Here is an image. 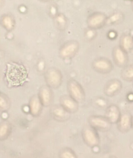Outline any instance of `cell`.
Segmentation results:
<instances>
[{
    "label": "cell",
    "mask_w": 133,
    "mask_h": 158,
    "mask_svg": "<svg viewBox=\"0 0 133 158\" xmlns=\"http://www.w3.org/2000/svg\"><path fill=\"white\" fill-rule=\"evenodd\" d=\"M78 45L75 42L67 44L62 48L60 52L61 56L64 58L71 57L77 52Z\"/></svg>",
    "instance_id": "8"
},
{
    "label": "cell",
    "mask_w": 133,
    "mask_h": 158,
    "mask_svg": "<svg viewBox=\"0 0 133 158\" xmlns=\"http://www.w3.org/2000/svg\"><path fill=\"white\" fill-rule=\"evenodd\" d=\"M62 104L64 108L67 110L73 111L77 108L76 101L73 99L69 97L64 98L62 100Z\"/></svg>",
    "instance_id": "13"
},
{
    "label": "cell",
    "mask_w": 133,
    "mask_h": 158,
    "mask_svg": "<svg viewBox=\"0 0 133 158\" xmlns=\"http://www.w3.org/2000/svg\"><path fill=\"white\" fill-rule=\"evenodd\" d=\"M93 67L96 71L102 73H107L112 70L113 65L108 59L99 58L95 60L93 64Z\"/></svg>",
    "instance_id": "5"
},
{
    "label": "cell",
    "mask_w": 133,
    "mask_h": 158,
    "mask_svg": "<svg viewBox=\"0 0 133 158\" xmlns=\"http://www.w3.org/2000/svg\"><path fill=\"white\" fill-rule=\"evenodd\" d=\"M46 80L49 85L52 87H57L62 81V76L58 70L51 69L47 72Z\"/></svg>",
    "instance_id": "6"
},
{
    "label": "cell",
    "mask_w": 133,
    "mask_h": 158,
    "mask_svg": "<svg viewBox=\"0 0 133 158\" xmlns=\"http://www.w3.org/2000/svg\"><path fill=\"white\" fill-rule=\"evenodd\" d=\"M53 113L56 116L59 117V118L64 117L65 115V111L61 108L58 107L55 109L54 110Z\"/></svg>",
    "instance_id": "18"
},
{
    "label": "cell",
    "mask_w": 133,
    "mask_h": 158,
    "mask_svg": "<svg viewBox=\"0 0 133 158\" xmlns=\"http://www.w3.org/2000/svg\"><path fill=\"white\" fill-rule=\"evenodd\" d=\"M119 126L123 130H126L129 129L132 123V118L131 115L127 112L123 113L121 115L118 121Z\"/></svg>",
    "instance_id": "10"
},
{
    "label": "cell",
    "mask_w": 133,
    "mask_h": 158,
    "mask_svg": "<svg viewBox=\"0 0 133 158\" xmlns=\"http://www.w3.org/2000/svg\"><path fill=\"white\" fill-rule=\"evenodd\" d=\"M120 46L125 52H130L133 48V39L129 35L123 36L121 40Z\"/></svg>",
    "instance_id": "11"
},
{
    "label": "cell",
    "mask_w": 133,
    "mask_h": 158,
    "mask_svg": "<svg viewBox=\"0 0 133 158\" xmlns=\"http://www.w3.org/2000/svg\"><path fill=\"white\" fill-rule=\"evenodd\" d=\"M122 78L125 81H133V64L127 65L123 68L121 73Z\"/></svg>",
    "instance_id": "14"
},
{
    "label": "cell",
    "mask_w": 133,
    "mask_h": 158,
    "mask_svg": "<svg viewBox=\"0 0 133 158\" xmlns=\"http://www.w3.org/2000/svg\"><path fill=\"white\" fill-rule=\"evenodd\" d=\"M132 123L133 125V118H132Z\"/></svg>",
    "instance_id": "22"
},
{
    "label": "cell",
    "mask_w": 133,
    "mask_h": 158,
    "mask_svg": "<svg viewBox=\"0 0 133 158\" xmlns=\"http://www.w3.org/2000/svg\"><path fill=\"white\" fill-rule=\"evenodd\" d=\"M127 53L120 46L114 48L113 51V60L118 66L124 68L127 66L128 62Z\"/></svg>",
    "instance_id": "2"
},
{
    "label": "cell",
    "mask_w": 133,
    "mask_h": 158,
    "mask_svg": "<svg viewBox=\"0 0 133 158\" xmlns=\"http://www.w3.org/2000/svg\"><path fill=\"white\" fill-rule=\"evenodd\" d=\"M104 20V18L102 16L98 15L95 17L91 21V26L93 27H97L101 24Z\"/></svg>",
    "instance_id": "17"
},
{
    "label": "cell",
    "mask_w": 133,
    "mask_h": 158,
    "mask_svg": "<svg viewBox=\"0 0 133 158\" xmlns=\"http://www.w3.org/2000/svg\"><path fill=\"white\" fill-rule=\"evenodd\" d=\"M63 158H75L73 155L69 151L64 152L62 155Z\"/></svg>",
    "instance_id": "21"
},
{
    "label": "cell",
    "mask_w": 133,
    "mask_h": 158,
    "mask_svg": "<svg viewBox=\"0 0 133 158\" xmlns=\"http://www.w3.org/2000/svg\"><path fill=\"white\" fill-rule=\"evenodd\" d=\"M91 124L94 126L106 129L110 126V122L107 119H105L102 117H93L90 119Z\"/></svg>",
    "instance_id": "9"
},
{
    "label": "cell",
    "mask_w": 133,
    "mask_h": 158,
    "mask_svg": "<svg viewBox=\"0 0 133 158\" xmlns=\"http://www.w3.org/2000/svg\"><path fill=\"white\" fill-rule=\"evenodd\" d=\"M106 110V118L110 122L116 123L118 121L121 114L118 106L111 105Z\"/></svg>",
    "instance_id": "7"
},
{
    "label": "cell",
    "mask_w": 133,
    "mask_h": 158,
    "mask_svg": "<svg viewBox=\"0 0 133 158\" xmlns=\"http://www.w3.org/2000/svg\"><path fill=\"white\" fill-rule=\"evenodd\" d=\"M69 91L73 99L75 101L81 102L85 98V94L81 85L73 81L70 82L69 85Z\"/></svg>",
    "instance_id": "4"
},
{
    "label": "cell",
    "mask_w": 133,
    "mask_h": 158,
    "mask_svg": "<svg viewBox=\"0 0 133 158\" xmlns=\"http://www.w3.org/2000/svg\"><path fill=\"white\" fill-rule=\"evenodd\" d=\"M41 101L38 97H34L30 102V110L33 115H37L39 112L41 108Z\"/></svg>",
    "instance_id": "15"
},
{
    "label": "cell",
    "mask_w": 133,
    "mask_h": 158,
    "mask_svg": "<svg viewBox=\"0 0 133 158\" xmlns=\"http://www.w3.org/2000/svg\"><path fill=\"white\" fill-rule=\"evenodd\" d=\"M27 76V70L23 66L15 63L7 64L6 79L11 85H20L26 81Z\"/></svg>",
    "instance_id": "1"
},
{
    "label": "cell",
    "mask_w": 133,
    "mask_h": 158,
    "mask_svg": "<svg viewBox=\"0 0 133 158\" xmlns=\"http://www.w3.org/2000/svg\"><path fill=\"white\" fill-rule=\"evenodd\" d=\"M0 107L1 108L3 109H5L7 107V100L2 96L0 97Z\"/></svg>",
    "instance_id": "19"
},
{
    "label": "cell",
    "mask_w": 133,
    "mask_h": 158,
    "mask_svg": "<svg viewBox=\"0 0 133 158\" xmlns=\"http://www.w3.org/2000/svg\"><path fill=\"white\" fill-rule=\"evenodd\" d=\"M85 136L86 141L92 145H94L97 143V140L95 135L91 130L87 129L85 131Z\"/></svg>",
    "instance_id": "16"
},
{
    "label": "cell",
    "mask_w": 133,
    "mask_h": 158,
    "mask_svg": "<svg viewBox=\"0 0 133 158\" xmlns=\"http://www.w3.org/2000/svg\"><path fill=\"white\" fill-rule=\"evenodd\" d=\"M51 91L48 87H43L41 90L40 94V100L41 103L45 106L49 105L51 101Z\"/></svg>",
    "instance_id": "12"
},
{
    "label": "cell",
    "mask_w": 133,
    "mask_h": 158,
    "mask_svg": "<svg viewBox=\"0 0 133 158\" xmlns=\"http://www.w3.org/2000/svg\"><path fill=\"white\" fill-rule=\"evenodd\" d=\"M8 130V126L6 124H3L1 126L0 129V135L1 136H4L6 134Z\"/></svg>",
    "instance_id": "20"
},
{
    "label": "cell",
    "mask_w": 133,
    "mask_h": 158,
    "mask_svg": "<svg viewBox=\"0 0 133 158\" xmlns=\"http://www.w3.org/2000/svg\"><path fill=\"white\" fill-rule=\"evenodd\" d=\"M122 86V83L118 79H113L106 84L104 91L108 96H114L120 92Z\"/></svg>",
    "instance_id": "3"
}]
</instances>
